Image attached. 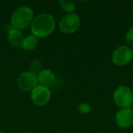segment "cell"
Wrapping results in <instances>:
<instances>
[{
    "label": "cell",
    "mask_w": 133,
    "mask_h": 133,
    "mask_svg": "<svg viewBox=\"0 0 133 133\" xmlns=\"http://www.w3.org/2000/svg\"><path fill=\"white\" fill-rule=\"evenodd\" d=\"M116 125L122 129H128L133 125V110L123 108L119 110L115 115Z\"/></svg>",
    "instance_id": "ba28073f"
},
{
    "label": "cell",
    "mask_w": 133,
    "mask_h": 133,
    "mask_svg": "<svg viewBox=\"0 0 133 133\" xmlns=\"http://www.w3.org/2000/svg\"><path fill=\"white\" fill-rule=\"evenodd\" d=\"M55 28V20L48 13L37 15L32 21L31 31L36 37H45L50 35Z\"/></svg>",
    "instance_id": "6da1fadb"
},
{
    "label": "cell",
    "mask_w": 133,
    "mask_h": 133,
    "mask_svg": "<svg viewBox=\"0 0 133 133\" xmlns=\"http://www.w3.org/2000/svg\"><path fill=\"white\" fill-rule=\"evenodd\" d=\"M38 82L44 87L51 86L55 82V76L49 69H43L40 72L37 76Z\"/></svg>",
    "instance_id": "9c48e42d"
},
{
    "label": "cell",
    "mask_w": 133,
    "mask_h": 133,
    "mask_svg": "<svg viewBox=\"0 0 133 133\" xmlns=\"http://www.w3.org/2000/svg\"><path fill=\"white\" fill-rule=\"evenodd\" d=\"M8 40L11 45L15 48H20L23 46V43L24 41V37L19 30L17 29H11L8 34Z\"/></svg>",
    "instance_id": "30bf717a"
},
{
    "label": "cell",
    "mask_w": 133,
    "mask_h": 133,
    "mask_svg": "<svg viewBox=\"0 0 133 133\" xmlns=\"http://www.w3.org/2000/svg\"><path fill=\"white\" fill-rule=\"evenodd\" d=\"M133 58V51L127 45L118 47L112 54V62L115 65L121 66L130 62Z\"/></svg>",
    "instance_id": "5b68a950"
},
{
    "label": "cell",
    "mask_w": 133,
    "mask_h": 133,
    "mask_svg": "<svg viewBox=\"0 0 133 133\" xmlns=\"http://www.w3.org/2000/svg\"><path fill=\"white\" fill-rule=\"evenodd\" d=\"M41 67H42V65L41 62L39 60H35L31 62L30 65V71L34 75H37V73L39 74L40 72L41 71Z\"/></svg>",
    "instance_id": "4fadbf2b"
},
{
    "label": "cell",
    "mask_w": 133,
    "mask_h": 133,
    "mask_svg": "<svg viewBox=\"0 0 133 133\" xmlns=\"http://www.w3.org/2000/svg\"><path fill=\"white\" fill-rule=\"evenodd\" d=\"M115 103L122 109L130 108L133 104L132 90L126 86H119L113 93Z\"/></svg>",
    "instance_id": "3957f363"
},
{
    "label": "cell",
    "mask_w": 133,
    "mask_h": 133,
    "mask_svg": "<svg viewBox=\"0 0 133 133\" xmlns=\"http://www.w3.org/2000/svg\"><path fill=\"white\" fill-rule=\"evenodd\" d=\"M59 5L62 7V9L68 12L72 13V12L76 9V5L72 1L70 0H60L59 1Z\"/></svg>",
    "instance_id": "7c38bea8"
},
{
    "label": "cell",
    "mask_w": 133,
    "mask_h": 133,
    "mask_svg": "<svg viewBox=\"0 0 133 133\" xmlns=\"http://www.w3.org/2000/svg\"><path fill=\"white\" fill-rule=\"evenodd\" d=\"M78 109L81 113H83V114H87V113L90 112V111H91L90 106L88 104H86V103L80 104L79 105V107H78Z\"/></svg>",
    "instance_id": "9a60e30c"
},
{
    "label": "cell",
    "mask_w": 133,
    "mask_h": 133,
    "mask_svg": "<svg viewBox=\"0 0 133 133\" xmlns=\"http://www.w3.org/2000/svg\"><path fill=\"white\" fill-rule=\"evenodd\" d=\"M125 41L131 46H133V26H130L125 34Z\"/></svg>",
    "instance_id": "5bb4252c"
},
{
    "label": "cell",
    "mask_w": 133,
    "mask_h": 133,
    "mask_svg": "<svg viewBox=\"0 0 133 133\" xmlns=\"http://www.w3.org/2000/svg\"><path fill=\"white\" fill-rule=\"evenodd\" d=\"M37 44V39L34 35H29L26 38H24L23 43V48L26 51H32L35 48Z\"/></svg>",
    "instance_id": "8fae6325"
},
{
    "label": "cell",
    "mask_w": 133,
    "mask_h": 133,
    "mask_svg": "<svg viewBox=\"0 0 133 133\" xmlns=\"http://www.w3.org/2000/svg\"><path fill=\"white\" fill-rule=\"evenodd\" d=\"M33 10L26 6H21L16 9L11 16V25L14 29L20 30L27 27L34 19Z\"/></svg>",
    "instance_id": "7a4b0ae2"
},
{
    "label": "cell",
    "mask_w": 133,
    "mask_h": 133,
    "mask_svg": "<svg viewBox=\"0 0 133 133\" xmlns=\"http://www.w3.org/2000/svg\"><path fill=\"white\" fill-rule=\"evenodd\" d=\"M37 83L38 80L37 76L30 72L21 73L16 79L18 87L23 91L33 90L37 86Z\"/></svg>",
    "instance_id": "8992f818"
},
{
    "label": "cell",
    "mask_w": 133,
    "mask_h": 133,
    "mask_svg": "<svg viewBox=\"0 0 133 133\" xmlns=\"http://www.w3.org/2000/svg\"><path fill=\"white\" fill-rule=\"evenodd\" d=\"M0 133H4V132H1V131H0Z\"/></svg>",
    "instance_id": "2e32d148"
},
{
    "label": "cell",
    "mask_w": 133,
    "mask_h": 133,
    "mask_svg": "<svg viewBox=\"0 0 133 133\" xmlns=\"http://www.w3.org/2000/svg\"><path fill=\"white\" fill-rule=\"evenodd\" d=\"M51 98V91L50 90L44 86H37L31 94V99L34 103L37 106L45 105Z\"/></svg>",
    "instance_id": "52a82bcc"
},
{
    "label": "cell",
    "mask_w": 133,
    "mask_h": 133,
    "mask_svg": "<svg viewBox=\"0 0 133 133\" xmlns=\"http://www.w3.org/2000/svg\"><path fill=\"white\" fill-rule=\"evenodd\" d=\"M80 25L79 16L76 13L65 15L59 23V29L64 34H72L76 32Z\"/></svg>",
    "instance_id": "277c9868"
}]
</instances>
